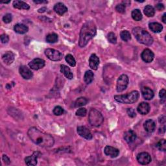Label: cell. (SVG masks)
<instances>
[{"label": "cell", "mask_w": 166, "mask_h": 166, "mask_svg": "<svg viewBox=\"0 0 166 166\" xmlns=\"http://www.w3.org/2000/svg\"><path fill=\"white\" fill-rule=\"evenodd\" d=\"M29 138L34 144L42 147H50L54 145L55 140L52 136L46 134L36 127H31L28 130Z\"/></svg>", "instance_id": "1"}, {"label": "cell", "mask_w": 166, "mask_h": 166, "mask_svg": "<svg viewBox=\"0 0 166 166\" xmlns=\"http://www.w3.org/2000/svg\"><path fill=\"white\" fill-rule=\"evenodd\" d=\"M97 29L94 22L88 21L82 26L79 36V46L81 47L87 45L88 42L92 39L96 34Z\"/></svg>", "instance_id": "2"}, {"label": "cell", "mask_w": 166, "mask_h": 166, "mask_svg": "<svg viewBox=\"0 0 166 166\" xmlns=\"http://www.w3.org/2000/svg\"><path fill=\"white\" fill-rule=\"evenodd\" d=\"M134 36L139 42L146 45H151L153 43V38L151 35L144 29L137 27L132 29Z\"/></svg>", "instance_id": "3"}, {"label": "cell", "mask_w": 166, "mask_h": 166, "mask_svg": "<svg viewBox=\"0 0 166 166\" xmlns=\"http://www.w3.org/2000/svg\"><path fill=\"white\" fill-rule=\"evenodd\" d=\"M140 93L138 91H132L126 95L115 96L114 99L118 103L124 104H132L138 100Z\"/></svg>", "instance_id": "4"}, {"label": "cell", "mask_w": 166, "mask_h": 166, "mask_svg": "<svg viewBox=\"0 0 166 166\" xmlns=\"http://www.w3.org/2000/svg\"><path fill=\"white\" fill-rule=\"evenodd\" d=\"M88 120L92 126L99 127L103 123L104 117L99 111L95 109H92L89 112Z\"/></svg>", "instance_id": "5"}, {"label": "cell", "mask_w": 166, "mask_h": 166, "mask_svg": "<svg viewBox=\"0 0 166 166\" xmlns=\"http://www.w3.org/2000/svg\"><path fill=\"white\" fill-rule=\"evenodd\" d=\"M45 55L49 60L53 61H58L62 59L63 55L57 50L54 49H47L45 50Z\"/></svg>", "instance_id": "6"}, {"label": "cell", "mask_w": 166, "mask_h": 166, "mask_svg": "<svg viewBox=\"0 0 166 166\" xmlns=\"http://www.w3.org/2000/svg\"><path fill=\"white\" fill-rule=\"evenodd\" d=\"M128 77L127 75H121L117 81V91L118 92H121L125 90L128 85Z\"/></svg>", "instance_id": "7"}, {"label": "cell", "mask_w": 166, "mask_h": 166, "mask_svg": "<svg viewBox=\"0 0 166 166\" xmlns=\"http://www.w3.org/2000/svg\"><path fill=\"white\" fill-rule=\"evenodd\" d=\"M45 61L42 58H34L33 60L29 63V66L31 69L34 70H38L40 69L43 68L45 66Z\"/></svg>", "instance_id": "8"}, {"label": "cell", "mask_w": 166, "mask_h": 166, "mask_svg": "<svg viewBox=\"0 0 166 166\" xmlns=\"http://www.w3.org/2000/svg\"><path fill=\"white\" fill-rule=\"evenodd\" d=\"M151 156L148 152H143L139 153L137 156V160L141 165H147L151 162Z\"/></svg>", "instance_id": "9"}, {"label": "cell", "mask_w": 166, "mask_h": 166, "mask_svg": "<svg viewBox=\"0 0 166 166\" xmlns=\"http://www.w3.org/2000/svg\"><path fill=\"white\" fill-rule=\"evenodd\" d=\"M141 57L145 62L150 63L153 61L154 58H155V55L151 49H145L141 53Z\"/></svg>", "instance_id": "10"}, {"label": "cell", "mask_w": 166, "mask_h": 166, "mask_svg": "<svg viewBox=\"0 0 166 166\" xmlns=\"http://www.w3.org/2000/svg\"><path fill=\"white\" fill-rule=\"evenodd\" d=\"M77 132L81 136L86 140H92L93 136L90 131V130L87 128L86 127L80 126L77 127Z\"/></svg>", "instance_id": "11"}, {"label": "cell", "mask_w": 166, "mask_h": 166, "mask_svg": "<svg viewBox=\"0 0 166 166\" xmlns=\"http://www.w3.org/2000/svg\"><path fill=\"white\" fill-rule=\"evenodd\" d=\"M19 72L21 76L24 79H30L33 76L31 70L26 66H20L19 69Z\"/></svg>", "instance_id": "12"}, {"label": "cell", "mask_w": 166, "mask_h": 166, "mask_svg": "<svg viewBox=\"0 0 166 166\" xmlns=\"http://www.w3.org/2000/svg\"><path fill=\"white\" fill-rule=\"evenodd\" d=\"M40 154L38 152H34L31 156H27L25 158V162L27 165L34 166L37 164V159Z\"/></svg>", "instance_id": "13"}, {"label": "cell", "mask_w": 166, "mask_h": 166, "mask_svg": "<svg viewBox=\"0 0 166 166\" xmlns=\"http://www.w3.org/2000/svg\"><path fill=\"white\" fill-rule=\"evenodd\" d=\"M104 152L106 156H110L111 158H116L120 154V151L117 149L111 146H106Z\"/></svg>", "instance_id": "14"}, {"label": "cell", "mask_w": 166, "mask_h": 166, "mask_svg": "<svg viewBox=\"0 0 166 166\" xmlns=\"http://www.w3.org/2000/svg\"><path fill=\"white\" fill-rule=\"evenodd\" d=\"M136 134L132 130H128V131L125 132L124 134V139L128 144H132L136 140Z\"/></svg>", "instance_id": "15"}, {"label": "cell", "mask_w": 166, "mask_h": 166, "mask_svg": "<svg viewBox=\"0 0 166 166\" xmlns=\"http://www.w3.org/2000/svg\"><path fill=\"white\" fill-rule=\"evenodd\" d=\"M14 54L12 51H7L2 56V60L7 65H10L14 61Z\"/></svg>", "instance_id": "16"}, {"label": "cell", "mask_w": 166, "mask_h": 166, "mask_svg": "<svg viewBox=\"0 0 166 166\" xmlns=\"http://www.w3.org/2000/svg\"><path fill=\"white\" fill-rule=\"evenodd\" d=\"M150 109L149 104L145 102H142L138 106L137 111L141 115H147L150 112Z\"/></svg>", "instance_id": "17"}, {"label": "cell", "mask_w": 166, "mask_h": 166, "mask_svg": "<svg viewBox=\"0 0 166 166\" xmlns=\"http://www.w3.org/2000/svg\"><path fill=\"white\" fill-rule=\"evenodd\" d=\"M99 65V57L96 54H92L89 58V66L93 69L97 70Z\"/></svg>", "instance_id": "18"}, {"label": "cell", "mask_w": 166, "mask_h": 166, "mask_svg": "<svg viewBox=\"0 0 166 166\" xmlns=\"http://www.w3.org/2000/svg\"><path fill=\"white\" fill-rule=\"evenodd\" d=\"M141 94L144 98L146 100H151L154 97V96H155L154 92L151 88L146 86L141 88Z\"/></svg>", "instance_id": "19"}, {"label": "cell", "mask_w": 166, "mask_h": 166, "mask_svg": "<svg viewBox=\"0 0 166 166\" xmlns=\"http://www.w3.org/2000/svg\"><path fill=\"white\" fill-rule=\"evenodd\" d=\"M54 10L58 15L62 16L68 12V8L62 3H57L54 6Z\"/></svg>", "instance_id": "20"}, {"label": "cell", "mask_w": 166, "mask_h": 166, "mask_svg": "<svg viewBox=\"0 0 166 166\" xmlns=\"http://www.w3.org/2000/svg\"><path fill=\"white\" fill-rule=\"evenodd\" d=\"M145 130L148 132H152L156 128V123L152 120H147L144 124Z\"/></svg>", "instance_id": "21"}, {"label": "cell", "mask_w": 166, "mask_h": 166, "mask_svg": "<svg viewBox=\"0 0 166 166\" xmlns=\"http://www.w3.org/2000/svg\"><path fill=\"white\" fill-rule=\"evenodd\" d=\"M14 30L18 34H23L28 32L29 28L27 26L24 24H22V23H18V24L14 26Z\"/></svg>", "instance_id": "22"}, {"label": "cell", "mask_w": 166, "mask_h": 166, "mask_svg": "<svg viewBox=\"0 0 166 166\" xmlns=\"http://www.w3.org/2000/svg\"><path fill=\"white\" fill-rule=\"evenodd\" d=\"M13 7L17 9H24V10H29L30 9V6L27 3L23 2L22 1H19V0H16L13 2Z\"/></svg>", "instance_id": "23"}, {"label": "cell", "mask_w": 166, "mask_h": 166, "mask_svg": "<svg viewBox=\"0 0 166 166\" xmlns=\"http://www.w3.org/2000/svg\"><path fill=\"white\" fill-rule=\"evenodd\" d=\"M61 72L64 75V76L68 79H72L73 77V73L71 72L70 69L66 65H61Z\"/></svg>", "instance_id": "24"}, {"label": "cell", "mask_w": 166, "mask_h": 166, "mask_svg": "<svg viewBox=\"0 0 166 166\" xmlns=\"http://www.w3.org/2000/svg\"><path fill=\"white\" fill-rule=\"evenodd\" d=\"M149 29L153 33H160L163 30V26L160 23L157 22L150 23L149 24Z\"/></svg>", "instance_id": "25"}, {"label": "cell", "mask_w": 166, "mask_h": 166, "mask_svg": "<svg viewBox=\"0 0 166 166\" xmlns=\"http://www.w3.org/2000/svg\"><path fill=\"white\" fill-rule=\"evenodd\" d=\"M144 13L148 17H152L155 14V10L152 6L148 5L144 8Z\"/></svg>", "instance_id": "26"}, {"label": "cell", "mask_w": 166, "mask_h": 166, "mask_svg": "<svg viewBox=\"0 0 166 166\" xmlns=\"http://www.w3.org/2000/svg\"><path fill=\"white\" fill-rule=\"evenodd\" d=\"M93 73L91 70L86 71L85 76H84V81L86 84L89 85L93 81Z\"/></svg>", "instance_id": "27"}, {"label": "cell", "mask_w": 166, "mask_h": 166, "mask_svg": "<svg viewBox=\"0 0 166 166\" xmlns=\"http://www.w3.org/2000/svg\"><path fill=\"white\" fill-rule=\"evenodd\" d=\"M58 41V35L55 33H51L47 35L46 42L50 44L55 43Z\"/></svg>", "instance_id": "28"}, {"label": "cell", "mask_w": 166, "mask_h": 166, "mask_svg": "<svg viewBox=\"0 0 166 166\" xmlns=\"http://www.w3.org/2000/svg\"><path fill=\"white\" fill-rule=\"evenodd\" d=\"M132 17L135 21H140L142 19V14L139 9H134L132 12Z\"/></svg>", "instance_id": "29"}, {"label": "cell", "mask_w": 166, "mask_h": 166, "mask_svg": "<svg viewBox=\"0 0 166 166\" xmlns=\"http://www.w3.org/2000/svg\"><path fill=\"white\" fill-rule=\"evenodd\" d=\"M88 100L85 97H79L76 100L75 102V107H81V106H83L87 104Z\"/></svg>", "instance_id": "30"}, {"label": "cell", "mask_w": 166, "mask_h": 166, "mask_svg": "<svg viewBox=\"0 0 166 166\" xmlns=\"http://www.w3.org/2000/svg\"><path fill=\"white\" fill-rule=\"evenodd\" d=\"M65 59H66V61L69 64L70 66L75 67L76 66V61L73 55H72L71 54H68L66 56V57H65Z\"/></svg>", "instance_id": "31"}, {"label": "cell", "mask_w": 166, "mask_h": 166, "mask_svg": "<svg viewBox=\"0 0 166 166\" xmlns=\"http://www.w3.org/2000/svg\"><path fill=\"white\" fill-rule=\"evenodd\" d=\"M120 37L121 38L124 42H128L131 39V36H130V34L128 31H121L120 33Z\"/></svg>", "instance_id": "32"}, {"label": "cell", "mask_w": 166, "mask_h": 166, "mask_svg": "<svg viewBox=\"0 0 166 166\" xmlns=\"http://www.w3.org/2000/svg\"><path fill=\"white\" fill-rule=\"evenodd\" d=\"M156 147L160 151H165L166 150V141L165 140H160L156 145Z\"/></svg>", "instance_id": "33"}, {"label": "cell", "mask_w": 166, "mask_h": 166, "mask_svg": "<svg viewBox=\"0 0 166 166\" xmlns=\"http://www.w3.org/2000/svg\"><path fill=\"white\" fill-rule=\"evenodd\" d=\"M64 109L62 107L60 106H57L53 109V114H54L55 116H61L64 114Z\"/></svg>", "instance_id": "34"}, {"label": "cell", "mask_w": 166, "mask_h": 166, "mask_svg": "<svg viewBox=\"0 0 166 166\" xmlns=\"http://www.w3.org/2000/svg\"><path fill=\"white\" fill-rule=\"evenodd\" d=\"M125 8L126 6L124 5L123 3H120L118 4L116 7V10L117 12V13H121V14H123L125 13Z\"/></svg>", "instance_id": "35"}, {"label": "cell", "mask_w": 166, "mask_h": 166, "mask_svg": "<svg viewBox=\"0 0 166 166\" xmlns=\"http://www.w3.org/2000/svg\"><path fill=\"white\" fill-rule=\"evenodd\" d=\"M108 40L110 42V43L112 44H116L117 42V38L116 37V34L114 33H110L109 34H108Z\"/></svg>", "instance_id": "36"}, {"label": "cell", "mask_w": 166, "mask_h": 166, "mask_svg": "<svg viewBox=\"0 0 166 166\" xmlns=\"http://www.w3.org/2000/svg\"><path fill=\"white\" fill-rule=\"evenodd\" d=\"M87 114V110L85 108H81L76 112V115L80 117H85Z\"/></svg>", "instance_id": "37"}, {"label": "cell", "mask_w": 166, "mask_h": 166, "mask_svg": "<svg viewBox=\"0 0 166 166\" xmlns=\"http://www.w3.org/2000/svg\"><path fill=\"white\" fill-rule=\"evenodd\" d=\"M12 15L11 14L7 13L3 17V21L4 22V23H9L12 22Z\"/></svg>", "instance_id": "38"}, {"label": "cell", "mask_w": 166, "mask_h": 166, "mask_svg": "<svg viewBox=\"0 0 166 166\" xmlns=\"http://www.w3.org/2000/svg\"><path fill=\"white\" fill-rule=\"evenodd\" d=\"M127 112L128 116L130 117L134 118V117H135L136 116V114L135 110L133 109H128L127 110Z\"/></svg>", "instance_id": "39"}, {"label": "cell", "mask_w": 166, "mask_h": 166, "mask_svg": "<svg viewBox=\"0 0 166 166\" xmlns=\"http://www.w3.org/2000/svg\"><path fill=\"white\" fill-rule=\"evenodd\" d=\"M9 40V38L7 34H3L1 35V41L3 44H7Z\"/></svg>", "instance_id": "40"}, {"label": "cell", "mask_w": 166, "mask_h": 166, "mask_svg": "<svg viewBox=\"0 0 166 166\" xmlns=\"http://www.w3.org/2000/svg\"><path fill=\"white\" fill-rule=\"evenodd\" d=\"M165 95H166L165 90H164V89H162V90H161L160 92L159 96H160V97L161 99H164L165 98Z\"/></svg>", "instance_id": "41"}, {"label": "cell", "mask_w": 166, "mask_h": 166, "mask_svg": "<svg viewBox=\"0 0 166 166\" xmlns=\"http://www.w3.org/2000/svg\"><path fill=\"white\" fill-rule=\"evenodd\" d=\"M2 158H3V160L4 161V162H5L6 164H9L10 163V159H9V158L7 155H3Z\"/></svg>", "instance_id": "42"}, {"label": "cell", "mask_w": 166, "mask_h": 166, "mask_svg": "<svg viewBox=\"0 0 166 166\" xmlns=\"http://www.w3.org/2000/svg\"><path fill=\"white\" fill-rule=\"evenodd\" d=\"M156 8L157 10H160V11H162V10H163L165 9L164 5V4H162V3H158V4L156 5Z\"/></svg>", "instance_id": "43"}, {"label": "cell", "mask_w": 166, "mask_h": 166, "mask_svg": "<svg viewBox=\"0 0 166 166\" xmlns=\"http://www.w3.org/2000/svg\"><path fill=\"white\" fill-rule=\"evenodd\" d=\"M33 2H34V3H37V4H38V3H47V2H46V1H42V0H40V1H37H37H35V0H34Z\"/></svg>", "instance_id": "44"}, {"label": "cell", "mask_w": 166, "mask_h": 166, "mask_svg": "<svg viewBox=\"0 0 166 166\" xmlns=\"http://www.w3.org/2000/svg\"><path fill=\"white\" fill-rule=\"evenodd\" d=\"M161 119H162V120H159V122L160 123H165V117L162 116V117H161Z\"/></svg>", "instance_id": "45"}, {"label": "cell", "mask_w": 166, "mask_h": 166, "mask_svg": "<svg viewBox=\"0 0 166 166\" xmlns=\"http://www.w3.org/2000/svg\"><path fill=\"white\" fill-rule=\"evenodd\" d=\"M162 22L164 23H166V13H164L162 16Z\"/></svg>", "instance_id": "46"}, {"label": "cell", "mask_w": 166, "mask_h": 166, "mask_svg": "<svg viewBox=\"0 0 166 166\" xmlns=\"http://www.w3.org/2000/svg\"><path fill=\"white\" fill-rule=\"evenodd\" d=\"M123 4H124V5H129L130 4V1H124V2H123L122 3Z\"/></svg>", "instance_id": "47"}, {"label": "cell", "mask_w": 166, "mask_h": 166, "mask_svg": "<svg viewBox=\"0 0 166 166\" xmlns=\"http://www.w3.org/2000/svg\"><path fill=\"white\" fill-rule=\"evenodd\" d=\"M2 3H10V1H9V2H1Z\"/></svg>", "instance_id": "48"}]
</instances>
